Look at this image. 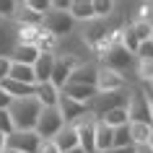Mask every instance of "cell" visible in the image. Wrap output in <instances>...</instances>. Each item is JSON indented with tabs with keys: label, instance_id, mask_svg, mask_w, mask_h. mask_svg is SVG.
I'll list each match as a JSON object with an SVG mask.
<instances>
[{
	"label": "cell",
	"instance_id": "obj_44",
	"mask_svg": "<svg viewBox=\"0 0 153 153\" xmlns=\"http://www.w3.org/2000/svg\"><path fill=\"white\" fill-rule=\"evenodd\" d=\"M5 153H16V151H5Z\"/></svg>",
	"mask_w": 153,
	"mask_h": 153
},
{
	"label": "cell",
	"instance_id": "obj_26",
	"mask_svg": "<svg viewBox=\"0 0 153 153\" xmlns=\"http://www.w3.org/2000/svg\"><path fill=\"white\" fill-rule=\"evenodd\" d=\"M135 75L140 83H148L153 78V60H135Z\"/></svg>",
	"mask_w": 153,
	"mask_h": 153
},
{
	"label": "cell",
	"instance_id": "obj_27",
	"mask_svg": "<svg viewBox=\"0 0 153 153\" xmlns=\"http://www.w3.org/2000/svg\"><path fill=\"white\" fill-rule=\"evenodd\" d=\"M91 5H94V16L101 21V18H109L114 13V3L112 0H91Z\"/></svg>",
	"mask_w": 153,
	"mask_h": 153
},
{
	"label": "cell",
	"instance_id": "obj_31",
	"mask_svg": "<svg viewBox=\"0 0 153 153\" xmlns=\"http://www.w3.org/2000/svg\"><path fill=\"white\" fill-rule=\"evenodd\" d=\"M29 5H31L39 16H47L49 10H52V5H49V0H29Z\"/></svg>",
	"mask_w": 153,
	"mask_h": 153
},
{
	"label": "cell",
	"instance_id": "obj_33",
	"mask_svg": "<svg viewBox=\"0 0 153 153\" xmlns=\"http://www.w3.org/2000/svg\"><path fill=\"white\" fill-rule=\"evenodd\" d=\"M36 153H60V151H57V145L52 143V140H42V145H39Z\"/></svg>",
	"mask_w": 153,
	"mask_h": 153
},
{
	"label": "cell",
	"instance_id": "obj_28",
	"mask_svg": "<svg viewBox=\"0 0 153 153\" xmlns=\"http://www.w3.org/2000/svg\"><path fill=\"white\" fill-rule=\"evenodd\" d=\"M130 143V132H127V125L122 127H114V140H112V148H127Z\"/></svg>",
	"mask_w": 153,
	"mask_h": 153
},
{
	"label": "cell",
	"instance_id": "obj_25",
	"mask_svg": "<svg viewBox=\"0 0 153 153\" xmlns=\"http://www.w3.org/2000/svg\"><path fill=\"white\" fill-rule=\"evenodd\" d=\"M99 120L104 122V125H109V127H122V125H127V106L125 109H112V112H106Z\"/></svg>",
	"mask_w": 153,
	"mask_h": 153
},
{
	"label": "cell",
	"instance_id": "obj_12",
	"mask_svg": "<svg viewBox=\"0 0 153 153\" xmlns=\"http://www.w3.org/2000/svg\"><path fill=\"white\" fill-rule=\"evenodd\" d=\"M16 44H18V26L13 21L0 18V57H8Z\"/></svg>",
	"mask_w": 153,
	"mask_h": 153
},
{
	"label": "cell",
	"instance_id": "obj_40",
	"mask_svg": "<svg viewBox=\"0 0 153 153\" xmlns=\"http://www.w3.org/2000/svg\"><path fill=\"white\" fill-rule=\"evenodd\" d=\"M148 148L153 151V122H151V140H148Z\"/></svg>",
	"mask_w": 153,
	"mask_h": 153
},
{
	"label": "cell",
	"instance_id": "obj_5",
	"mask_svg": "<svg viewBox=\"0 0 153 153\" xmlns=\"http://www.w3.org/2000/svg\"><path fill=\"white\" fill-rule=\"evenodd\" d=\"M39 26L47 34H52L55 39H62V36H68V34L73 31L75 21H73L70 13H65V10H49L47 16H42V24Z\"/></svg>",
	"mask_w": 153,
	"mask_h": 153
},
{
	"label": "cell",
	"instance_id": "obj_29",
	"mask_svg": "<svg viewBox=\"0 0 153 153\" xmlns=\"http://www.w3.org/2000/svg\"><path fill=\"white\" fill-rule=\"evenodd\" d=\"M135 60H153V42H140L135 49Z\"/></svg>",
	"mask_w": 153,
	"mask_h": 153
},
{
	"label": "cell",
	"instance_id": "obj_13",
	"mask_svg": "<svg viewBox=\"0 0 153 153\" xmlns=\"http://www.w3.org/2000/svg\"><path fill=\"white\" fill-rule=\"evenodd\" d=\"M13 24H16V26H39L42 24V16L29 5V0H16Z\"/></svg>",
	"mask_w": 153,
	"mask_h": 153
},
{
	"label": "cell",
	"instance_id": "obj_42",
	"mask_svg": "<svg viewBox=\"0 0 153 153\" xmlns=\"http://www.w3.org/2000/svg\"><path fill=\"white\" fill-rule=\"evenodd\" d=\"M65 153H86L83 148H73V151H65Z\"/></svg>",
	"mask_w": 153,
	"mask_h": 153
},
{
	"label": "cell",
	"instance_id": "obj_41",
	"mask_svg": "<svg viewBox=\"0 0 153 153\" xmlns=\"http://www.w3.org/2000/svg\"><path fill=\"white\" fill-rule=\"evenodd\" d=\"M137 153H153V151L148 148V145H145V148H137Z\"/></svg>",
	"mask_w": 153,
	"mask_h": 153
},
{
	"label": "cell",
	"instance_id": "obj_20",
	"mask_svg": "<svg viewBox=\"0 0 153 153\" xmlns=\"http://www.w3.org/2000/svg\"><path fill=\"white\" fill-rule=\"evenodd\" d=\"M57 96H60V88H55L52 83H36L34 86V99L42 104V109H49V106L57 104Z\"/></svg>",
	"mask_w": 153,
	"mask_h": 153
},
{
	"label": "cell",
	"instance_id": "obj_23",
	"mask_svg": "<svg viewBox=\"0 0 153 153\" xmlns=\"http://www.w3.org/2000/svg\"><path fill=\"white\" fill-rule=\"evenodd\" d=\"M8 78H10V81H18V83H26V86H36V81H34V68H31V65L10 62Z\"/></svg>",
	"mask_w": 153,
	"mask_h": 153
},
{
	"label": "cell",
	"instance_id": "obj_43",
	"mask_svg": "<svg viewBox=\"0 0 153 153\" xmlns=\"http://www.w3.org/2000/svg\"><path fill=\"white\" fill-rule=\"evenodd\" d=\"M148 104H151V120H153V99H148Z\"/></svg>",
	"mask_w": 153,
	"mask_h": 153
},
{
	"label": "cell",
	"instance_id": "obj_35",
	"mask_svg": "<svg viewBox=\"0 0 153 153\" xmlns=\"http://www.w3.org/2000/svg\"><path fill=\"white\" fill-rule=\"evenodd\" d=\"M49 5H52V10H65V13H68L70 0H49Z\"/></svg>",
	"mask_w": 153,
	"mask_h": 153
},
{
	"label": "cell",
	"instance_id": "obj_22",
	"mask_svg": "<svg viewBox=\"0 0 153 153\" xmlns=\"http://www.w3.org/2000/svg\"><path fill=\"white\" fill-rule=\"evenodd\" d=\"M127 132H130V143L135 148H145L151 140V125H143V122H127Z\"/></svg>",
	"mask_w": 153,
	"mask_h": 153
},
{
	"label": "cell",
	"instance_id": "obj_21",
	"mask_svg": "<svg viewBox=\"0 0 153 153\" xmlns=\"http://www.w3.org/2000/svg\"><path fill=\"white\" fill-rule=\"evenodd\" d=\"M68 13H70L73 21H86V24H91L94 21V5H91V0H70V8H68Z\"/></svg>",
	"mask_w": 153,
	"mask_h": 153
},
{
	"label": "cell",
	"instance_id": "obj_34",
	"mask_svg": "<svg viewBox=\"0 0 153 153\" xmlns=\"http://www.w3.org/2000/svg\"><path fill=\"white\" fill-rule=\"evenodd\" d=\"M8 70H10V60L8 57H0V81L8 78Z\"/></svg>",
	"mask_w": 153,
	"mask_h": 153
},
{
	"label": "cell",
	"instance_id": "obj_32",
	"mask_svg": "<svg viewBox=\"0 0 153 153\" xmlns=\"http://www.w3.org/2000/svg\"><path fill=\"white\" fill-rule=\"evenodd\" d=\"M0 132H3V135H10V132H13V125H10L8 109H3V112H0Z\"/></svg>",
	"mask_w": 153,
	"mask_h": 153
},
{
	"label": "cell",
	"instance_id": "obj_15",
	"mask_svg": "<svg viewBox=\"0 0 153 153\" xmlns=\"http://www.w3.org/2000/svg\"><path fill=\"white\" fill-rule=\"evenodd\" d=\"M112 140H114V127H109L101 120H96V132H94V148H96V153L112 151Z\"/></svg>",
	"mask_w": 153,
	"mask_h": 153
},
{
	"label": "cell",
	"instance_id": "obj_6",
	"mask_svg": "<svg viewBox=\"0 0 153 153\" xmlns=\"http://www.w3.org/2000/svg\"><path fill=\"white\" fill-rule=\"evenodd\" d=\"M62 127H65V122H62V117H60V112H57L55 106H49V109H42L34 132H36L42 140H52Z\"/></svg>",
	"mask_w": 153,
	"mask_h": 153
},
{
	"label": "cell",
	"instance_id": "obj_16",
	"mask_svg": "<svg viewBox=\"0 0 153 153\" xmlns=\"http://www.w3.org/2000/svg\"><path fill=\"white\" fill-rule=\"evenodd\" d=\"M52 65H55V52H42L39 60L31 65L34 68V81L36 83H47L52 78Z\"/></svg>",
	"mask_w": 153,
	"mask_h": 153
},
{
	"label": "cell",
	"instance_id": "obj_18",
	"mask_svg": "<svg viewBox=\"0 0 153 153\" xmlns=\"http://www.w3.org/2000/svg\"><path fill=\"white\" fill-rule=\"evenodd\" d=\"M60 91H62L65 96H70L73 101H78V104H86V106H88L91 99L96 96V88H94V86H78V83H65Z\"/></svg>",
	"mask_w": 153,
	"mask_h": 153
},
{
	"label": "cell",
	"instance_id": "obj_19",
	"mask_svg": "<svg viewBox=\"0 0 153 153\" xmlns=\"http://www.w3.org/2000/svg\"><path fill=\"white\" fill-rule=\"evenodd\" d=\"M52 143L57 145V151H60V153L73 151V148H81V145H78V132H75V127H73V125H65V127L60 130L55 137H52Z\"/></svg>",
	"mask_w": 153,
	"mask_h": 153
},
{
	"label": "cell",
	"instance_id": "obj_45",
	"mask_svg": "<svg viewBox=\"0 0 153 153\" xmlns=\"http://www.w3.org/2000/svg\"><path fill=\"white\" fill-rule=\"evenodd\" d=\"M151 42H153V31H151Z\"/></svg>",
	"mask_w": 153,
	"mask_h": 153
},
{
	"label": "cell",
	"instance_id": "obj_36",
	"mask_svg": "<svg viewBox=\"0 0 153 153\" xmlns=\"http://www.w3.org/2000/svg\"><path fill=\"white\" fill-rule=\"evenodd\" d=\"M10 101H13V99H10L8 94H5V91L0 88V112H3V109H8V106H10Z\"/></svg>",
	"mask_w": 153,
	"mask_h": 153
},
{
	"label": "cell",
	"instance_id": "obj_30",
	"mask_svg": "<svg viewBox=\"0 0 153 153\" xmlns=\"http://www.w3.org/2000/svg\"><path fill=\"white\" fill-rule=\"evenodd\" d=\"M13 13H16V0H0V18L13 21Z\"/></svg>",
	"mask_w": 153,
	"mask_h": 153
},
{
	"label": "cell",
	"instance_id": "obj_24",
	"mask_svg": "<svg viewBox=\"0 0 153 153\" xmlns=\"http://www.w3.org/2000/svg\"><path fill=\"white\" fill-rule=\"evenodd\" d=\"M130 29H132V34H135L137 42H148V39H151V31H153V21H148V18H137V21L130 24Z\"/></svg>",
	"mask_w": 153,
	"mask_h": 153
},
{
	"label": "cell",
	"instance_id": "obj_1",
	"mask_svg": "<svg viewBox=\"0 0 153 153\" xmlns=\"http://www.w3.org/2000/svg\"><path fill=\"white\" fill-rule=\"evenodd\" d=\"M39 114H42V104L34 96L13 99L10 106H8V117H10V125H13V132H29V130H34Z\"/></svg>",
	"mask_w": 153,
	"mask_h": 153
},
{
	"label": "cell",
	"instance_id": "obj_37",
	"mask_svg": "<svg viewBox=\"0 0 153 153\" xmlns=\"http://www.w3.org/2000/svg\"><path fill=\"white\" fill-rule=\"evenodd\" d=\"M106 153H137L135 145H127V148H112V151H106Z\"/></svg>",
	"mask_w": 153,
	"mask_h": 153
},
{
	"label": "cell",
	"instance_id": "obj_8",
	"mask_svg": "<svg viewBox=\"0 0 153 153\" xmlns=\"http://www.w3.org/2000/svg\"><path fill=\"white\" fill-rule=\"evenodd\" d=\"M75 68H78L75 55H57L55 52V65H52V78H49V83H52L55 88H62Z\"/></svg>",
	"mask_w": 153,
	"mask_h": 153
},
{
	"label": "cell",
	"instance_id": "obj_17",
	"mask_svg": "<svg viewBox=\"0 0 153 153\" xmlns=\"http://www.w3.org/2000/svg\"><path fill=\"white\" fill-rule=\"evenodd\" d=\"M39 49L34 47V44H16L13 47V52L8 55L10 62H18V65H34L36 60H39Z\"/></svg>",
	"mask_w": 153,
	"mask_h": 153
},
{
	"label": "cell",
	"instance_id": "obj_9",
	"mask_svg": "<svg viewBox=\"0 0 153 153\" xmlns=\"http://www.w3.org/2000/svg\"><path fill=\"white\" fill-rule=\"evenodd\" d=\"M55 109L60 112V117H62L65 125H75L83 114H88V106H86V104H78V101H73L70 96H65L62 91H60V96H57Z\"/></svg>",
	"mask_w": 153,
	"mask_h": 153
},
{
	"label": "cell",
	"instance_id": "obj_3",
	"mask_svg": "<svg viewBox=\"0 0 153 153\" xmlns=\"http://www.w3.org/2000/svg\"><path fill=\"white\" fill-rule=\"evenodd\" d=\"M127 122H143L151 125V104H148V94L137 86H130V99H127Z\"/></svg>",
	"mask_w": 153,
	"mask_h": 153
},
{
	"label": "cell",
	"instance_id": "obj_10",
	"mask_svg": "<svg viewBox=\"0 0 153 153\" xmlns=\"http://www.w3.org/2000/svg\"><path fill=\"white\" fill-rule=\"evenodd\" d=\"M75 132H78V145H81L86 153H96L94 148V132H96V117L94 114H83L81 120L73 125Z\"/></svg>",
	"mask_w": 153,
	"mask_h": 153
},
{
	"label": "cell",
	"instance_id": "obj_4",
	"mask_svg": "<svg viewBox=\"0 0 153 153\" xmlns=\"http://www.w3.org/2000/svg\"><path fill=\"white\" fill-rule=\"evenodd\" d=\"M101 65L109 68V70H114V73H127L130 68H135V55L127 52L122 44H112V47L104 49V55H101Z\"/></svg>",
	"mask_w": 153,
	"mask_h": 153
},
{
	"label": "cell",
	"instance_id": "obj_7",
	"mask_svg": "<svg viewBox=\"0 0 153 153\" xmlns=\"http://www.w3.org/2000/svg\"><path fill=\"white\" fill-rule=\"evenodd\" d=\"M42 145V137L29 130V132H10L5 137V151H16V153H36Z\"/></svg>",
	"mask_w": 153,
	"mask_h": 153
},
{
	"label": "cell",
	"instance_id": "obj_11",
	"mask_svg": "<svg viewBox=\"0 0 153 153\" xmlns=\"http://www.w3.org/2000/svg\"><path fill=\"white\" fill-rule=\"evenodd\" d=\"M127 88L125 83V75L122 73H114L104 65H99V73H96V94H109V91H122Z\"/></svg>",
	"mask_w": 153,
	"mask_h": 153
},
{
	"label": "cell",
	"instance_id": "obj_39",
	"mask_svg": "<svg viewBox=\"0 0 153 153\" xmlns=\"http://www.w3.org/2000/svg\"><path fill=\"white\" fill-rule=\"evenodd\" d=\"M5 137H8V135H3V132H0V153H5Z\"/></svg>",
	"mask_w": 153,
	"mask_h": 153
},
{
	"label": "cell",
	"instance_id": "obj_14",
	"mask_svg": "<svg viewBox=\"0 0 153 153\" xmlns=\"http://www.w3.org/2000/svg\"><path fill=\"white\" fill-rule=\"evenodd\" d=\"M96 73H99V65H94V62H88V65H78V68L70 73L68 83H78V86H94V88H96Z\"/></svg>",
	"mask_w": 153,
	"mask_h": 153
},
{
	"label": "cell",
	"instance_id": "obj_2",
	"mask_svg": "<svg viewBox=\"0 0 153 153\" xmlns=\"http://www.w3.org/2000/svg\"><path fill=\"white\" fill-rule=\"evenodd\" d=\"M127 99H130V86L122 91H109V94H96V96L88 101V114L94 117H104L106 112L112 109H125L127 106Z\"/></svg>",
	"mask_w": 153,
	"mask_h": 153
},
{
	"label": "cell",
	"instance_id": "obj_38",
	"mask_svg": "<svg viewBox=\"0 0 153 153\" xmlns=\"http://www.w3.org/2000/svg\"><path fill=\"white\" fill-rule=\"evenodd\" d=\"M143 91H145V94H151L148 99H153V78H151L148 83H143Z\"/></svg>",
	"mask_w": 153,
	"mask_h": 153
}]
</instances>
